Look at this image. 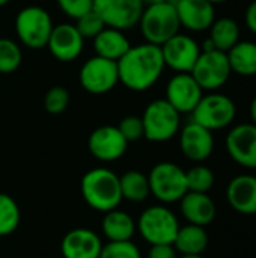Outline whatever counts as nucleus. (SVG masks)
Returning a JSON list of instances; mask_svg holds the SVG:
<instances>
[{
    "label": "nucleus",
    "instance_id": "ea45409f",
    "mask_svg": "<svg viewBox=\"0 0 256 258\" xmlns=\"http://www.w3.org/2000/svg\"><path fill=\"white\" fill-rule=\"evenodd\" d=\"M210 3H213V5H219V3H225V2H228V0H208Z\"/></svg>",
    "mask_w": 256,
    "mask_h": 258
},
{
    "label": "nucleus",
    "instance_id": "a19ab883",
    "mask_svg": "<svg viewBox=\"0 0 256 258\" xmlns=\"http://www.w3.org/2000/svg\"><path fill=\"white\" fill-rule=\"evenodd\" d=\"M178 258H204L202 255H181V257Z\"/></svg>",
    "mask_w": 256,
    "mask_h": 258
},
{
    "label": "nucleus",
    "instance_id": "79ce46f5",
    "mask_svg": "<svg viewBox=\"0 0 256 258\" xmlns=\"http://www.w3.org/2000/svg\"><path fill=\"white\" fill-rule=\"evenodd\" d=\"M166 2H169V3H172V5L175 6V5H177L178 2H181V0H166Z\"/></svg>",
    "mask_w": 256,
    "mask_h": 258
},
{
    "label": "nucleus",
    "instance_id": "393cba45",
    "mask_svg": "<svg viewBox=\"0 0 256 258\" xmlns=\"http://www.w3.org/2000/svg\"><path fill=\"white\" fill-rule=\"evenodd\" d=\"M226 54L232 73L243 77L256 76V42L238 41Z\"/></svg>",
    "mask_w": 256,
    "mask_h": 258
},
{
    "label": "nucleus",
    "instance_id": "1a4fd4ad",
    "mask_svg": "<svg viewBox=\"0 0 256 258\" xmlns=\"http://www.w3.org/2000/svg\"><path fill=\"white\" fill-rule=\"evenodd\" d=\"M190 74L199 83L204 91H217L226 85L232 70L228 60V54L220 50L201 51Z\"/></svg>",
    "mask_w": 256,
    "mask_h": 258
},
{
    "label": "nucleus",
    "instance_id": "f704fd0d",
    "mask_svg": "<svg viewBox=\"0 0 256 258\" xmlns=\"http://www.w3.org/2000/svg\"><path fill=\"white\" fill-rule=\"evenodd\" d=\"M56 2L57 6L62 9V12L74 20L80 18L81 15L94 9V0H56Z\"/></svg>",
    "mask_w": 256,
    "mask_h": 258
},
{
    "label": "nucleus",
    "instance_id": "37998d69",
    "mask_svg": "<svg viewBox=\"0 0 256 258\" xmlns=\"http://www.w3.org/2000/svg\"><path fill=\"white\" fill-rule=\"evenodd\" d=\"M6 3H9V0H0V8H2V6H5Z\"/></svg>",
    "mask_w": 256,
    "mask_h": 258
},
{
    "label": "nucleus",
    "instance_id": "cd10ccee",
    "mask_svg": "<svg viewBox=\"0 0 256 258\" xmlns=\"http://www.w3.org/2000/svg\"><path fill=\"white\" fill-rule=\"evenodd\" d=\"M21 221V212L17 201L8 195L0 194V237L12 234Z\"/></svg>",
    "mask_w": 256,
    "mask_h": 258
},
{
    "label": "nucleus",
    "instance_id": "f8f14e48",
    "mask_svg": "<svg viewBox=\"0 0 256 258\" xmlns=\"http://www.w3.org/2000/svg\"><path fill=\"white\" fill-rule=\"evenodd\" d=\"M164 65L177 73H190L201 54V45L189 35L177 33L160 45Z\"/></svg>",
    "mask_w": 256,
    "mask_h": 258
},
{
    "label": "nucleus",
    "instance_id": "dca6fc26",
    "mask_svg": "<svg viewBox=\"0 0 256 258\" xmlns=\"http://www.w3.org/2000/svg\"><path fill=\"white\" fill-rule=\"evenodd\" d=\"M180 148L181 153L192 162H205L214 151L213 132L190 121L180 132Z\"/></svg>",
    "mask_w": 256,
    "mask_h": 258
},
{
    "label": "nucleus",
    "instance_id": "a211bd4d",
    "mask_svg": "<svg viewBox=\"0 0 256 258\" xmlns=\"http://www.w3.org/2000/svg\"><path fill=\"white\" fill-rule=\"evenodd\" d=\"M101 248V239L89 228H74L68 231L60 243L63 258H98Z\"/></svg>",
    "mask_w": 256,
    "mask_h": 258
},
{
    "label": "nucleus",
    "instance_id": "a878e982",
    "mask_svg": "<svg viewBox=\"0 0 256 258\" xmlns=\"http://www.w3.org/2000/svg\"><path fill=\"white\" fill-rule=\"evenodd\" d=\"M119 186L122 200L130 203H143L151 195L148 175L136 169L124 172L119 177Z\"/></svg>",
    "mask_w": 256,
    "mask_h": 258
},
{
    "label": "nucleus",
    "instance_id": "2f4dec72",
    "mask_svg": "<svg viewBox=\"0 0 256 258\" xmlns=\"http://www.w3.org/2000/svg\"><path fill=\"white\" fill-rule=\"evenodd\" d=\"M69 104V92L63 86H53L44 97V109L51 115H60Z\"/></svg>",
    "mask_w": 256,
    "mask_h": 258
},
{
    "label": "nucleus",
    "instance_id": "473e14b6",
    "mask_svg": "<svg viewBox=\"0 0 256 258\" xmlns=\"http://www.w3.org/2000/svg\"><path fill=\"white\" fill-rule=\"evenodd\" d=\"M75 21H77V23H75L74 26H75V29L78 30V33L83 36V39H94V38L106 27L103 18H101L94 9L89 11L88 14L81 15V17L77 18Z\"/></svg>",
    "mask_w": 256,
    "mask_h": 258
},
{
    "label": "nucleus",
    "instance_id": "5701e85b",
    "mask_svg": "<svg viewBox=\"0 0 256 258\" xmlns=\"http://www.w3.org/2000/svg\"><path fill=\"white\" fill-rule=\"evenodd\" d=\"M101 230L109 242L131 240L136 233V222L127 212L113 209L104 213Z\"/></svg>",
    "mask_w": 256,
    "mask_h": 258
},
{
    "label": "nucleus",
    "instance_id": "7ed1b4c3",
    "mask_svg": "<svg viewBox=\"0 0 256 258\" xmlns=\"http://www.w3.org/2000/svg\"><path fill=\"white\" fill-rule=\"evenodd\" d=\"M137 24L145 41L154 45H163L180 33L181 27L177 8L169 2L145 6Z\"/></svg>",
    "mask_w": 256,
    "mask_h": 258
},
{
    "label": "nucleus",
    "instance_id": "ddd939ff",
    "mask_svg": "<svg viewBox=\"0 0 256 258\" xmlns=\"http://www.w3.org/2000/svg\"><path fill=\"white\" fill-rule=\"evenodd\" d=\"M202 97L204 89L190 73H177L166 85L164 100L180 113H192Z\"/></svg>",
    "mask_w": 256,
    "mask_h": 258
},
{
    "label": "nucleus",
    "instance_id": "c9c22d12",
    "mask_svg": "<svg viewBox=\"0 0 256 258\" xmlns=\"http://www.w3.org/2000/svg\"><path fill=\"white\" fill-rule=\"evenodd\" d=\"M148 258H178V252L174 245H151Z\"/></svg>",
    "mask_w": 256,
    "mask_h": 258
},
{
    "label": "nucleus",
    "instance_id": "f257e3e1",
    "mask_svg": "<svg viewBox=\"0 0 256 258\" xmlns=\"http://www.w3.org/2000/svg\"><path fill=\"white\" fill-rule=\"evenodd\" d=\"M166 68L160 45L143 42L131 45L118 60L119 82L130 91L143 92L155 85Z\"/></svg>",
    "mask_w": 256,
    "mask_h": 258
},
{
    "label": "nucleus",
    "instance_id": "b1692460",
    "mask_svg": "<svg viewBox=\"0 0 256 258\" xmlns=\"http://www.w3.org/2000/svg\"><path fill=\"white\" fill-rule=\"evenodd\" d=\"M172 245L181 255H202L208 246V234L205 227L193 224L180 227Z\"/></svg>",
    "mask_w": 256,
    "mask_h": 258
},
{
    "label": "nucleus",
    "instance_id": "4c0bfd02",
    "mask_svg": "<svg viewBox=\"0 0 256 258\" xmlns=\"http://www.w3.org/2000/svg\"><path fill=\"white\" fill-rule=\"evenodd\" d=\"M250 116H252V122L256 125V95L250 104Z\"/></svg>",
    "mask_w": 256,
    "mask_h": 258
},
{
    "label": "nucleus",
    "instance_id": "4468645a",
    "mask_svg": "<svg viewBox=\"0 0 256 258\" xmlns=\"http://www.w3.org/2000/svg\"><path fill=\"white\" fill-rule=\"evenodd\" d=\"M88 148L97 160L115 162L125 154L128 142L116 125H101L91 133Z\"/></svg>",
    "mask_w": 256,
    "mask_h": 258
},
{
    "label": "nucleus",
    "instance_id": "4be33fe9",
    "mask_svg": "<svg viewBox=\"0 0 256 258\" xmlns=\"http://www.w3.org/2000/svg\"><path fill=\"white\" fill-rule=\"evenodd\" d=\"M94 51L97 56L118 62L131 47L124 30L115 27H104L94 39Z\"/></svg>",
    "mask_w": 256,
    "mask_h": 258
},
{
    "label": "nucleus",
    "instance_id": "6ab92c4d",
    "mask_svg": "<svg viewBox=\"0 0 256 258\" xmlns=\"http://www.w3.org/2000/svg\"><path fill=\"white\" fill-rule=\"evenodd\" d=\"M175 8L181 26L192 32H204L216 20L214 5L208 0H181Z\"/></svg>",
    "mask_w": 256,
    "mask_h": 258
},
{
    "label": "nucleus",
    "instance_id": "c85d7f7f",
    "mask_svg": "<svg viewBox=\"0 0 256 258\" xmlns=\"http://www.w3.org/2000/svg\"><path fill=\"white\" fill-rule=\"evenodd\" d=\"M186 178H187V189L189 192H199V194H208L214 183L216 177L214 172L205 166V165H195L189 171H186Z\"/></svg>",
    "mask_w": 256,
    "mask_h": 258
},
{
    "label": "nucleus",
    "instance_id": "f3484780",
    "mask_svg": "<svg viewBox=\"0 0 256 258\" xmlns=\"http://www.w3.org/2000/svg\"><path fill=\"white\" fill-rule=\"evenodd\" d=\"M83 36L78 33L74 24L68 23L54 26L47 42V47L53 57L60 62H71L77 59L83 50Z\"/></svg>",
    "mask_w": 256,
    "mask_h": 258
},
{
    "label": "nucleus",
    "instance_id": "9d476101",
    "mask_svg": "<svg viewBox=\"0 0 256 258\" xmlns=\"http://www.w3.org/2000/svg\"><path fill=\"white\" fill-rule=\"evenodd\" d=\"M78 82L89 94H107L119 83L118 62L95 54L81 65Z\"/></svg>",
    "mask_w": 256,
    "mask_h": 258
},
{
    "label": "nucleus",
    "instance_id": "7c9ffc66",
    "mask_svg": "<svg viewBox=\"0 0 256 258\" xmlns=\"http://www.w3.org/2000/svg\"><path fill=\"white\" fill-rule=\"evenodd\" d=\"M98 258H142V254L136 243L131 240H122L103 245Z\"/></svg>",
    "mask_w": 256,
    "mask_h": 258
},
{
    "label": "nucleus",
    "instance_id": "bb28decb",
    "mask_svg": "<svg viewBox=\"0 0 256 258\" xmlns=\"http://www.w3.org/2000/svg\"><path fill=\"white\" fill-rule=\"evenodd\" d=\"M208 38L213 41L217 50L226 53L240 41V26L234 18L229 17L214 20V23L210 27Z\"/></svg>",
    "mask_w": 256,
    "mask_h": 258
},
{
    "label": "nucleus",
    "instance_id": "f03ea898",
    "mask_svg": "<svg viewBox=\"0 0 256 258\" xmlns=\"http://www.w3.org/2000/svg\"><path fill=\"white\" fill-rule=\"evenodd\" d=\"M80 190L84 203L97 212H110L118 209L122 195L119 175L107 168H94L88 171L80 181Z\"/></svg>",
    "mask_w": 256,
    "mask_h": 258
},
{
    "label": "nucleus",
    "instance_id": "6e6552de",
    "mask_svg": "<svg viewBox=\"0 0 256 258\" xmlns=\"http://www.w3.org/2000/svg\"><path fill=\"white\" fill-rule=\"evenodd\" d=\"M237 115V106L234 100L225 94L211 92L204 95L195 110L192 112V121L208 128L210 132L229 127Z\"/></svg>",
    "mask_w": 256,
    "mask_h": 258
},
{
    "label": "nucleus",
    "instance_id": "423d86ee",
    "mask_svg": "<svg viewBox=\"0 0 256 258\" xmlns=\"http://www.w3.org/2000/svg\"><path fill=\"white\" fill-rule=\"evenodd\" d=\"M145 136L151 142H167L181 128V113L164 98L151 101L143 115Z\"/></svg>",
    "mask_w": 256,
    "mask_h": 258
},
{
    "label": "nucleus",
    "instance_id": "20e7f679",
    "mask_svg": "<svg viewBox=\"0 0 256 258\" xmlns=\"http://www.w3.org/2000/svg\"><path fill=\"white\" fill-rule=\"evenodd\" d=\"M180 227L177 215L163 204L145 209L136 222V230L149 245H172Z\"/></svg>",
    "mask_w": 256,
    "mask_h": 258
},
{
    "label": "nucleus",
    "instance_id": "e433bc0d",
    "mask_svg": "<svg viewBox=\"0 0 256 258\" xmlns=\"http://www.w3.org/2000/svg\"><path fill=\"white\" fill-rule=\"evenodd\" d=\"M244 23H246L247 29L256 35V0H253L247 6V9L244 12Z\"/></svg>",
    "mask_w": 256,
    "mask_h": 258
},
{
    "label": "nucleus",
    "instance_id": "39448f33",
    "mask_svg": "<svg viewBox=\"0 0 256 258\" xmlns=\"http://www.w3.org/2000/svg\"><path fill=\"white\" fill-rule=\"evenodd\" d=\"M54 24L50 14L41 6H26L15 17V32L23 45L32 50L47 47Z\"/></svg>",
    "mask_w": 256,
    "mask_h": 258
},
{
    "label": "nucleus",
    "instance_id": "c756f323",
    "mask_svg": "<svg viewBox=\"0 0 256 258\" xmlns=\"http://www.w3.org/2000/svg\"><path fill=\"white\" fill-rule=\"evenodd\" d=\"M23 60L20 45L9 38H0V74H11L18 70Z\"/></svg>",
    "mask_w": 256,
    "mask_h": 258
},
{
    "label": "nucleus",
    "instance_id": "aec40b11",
    "mask_svg": "<svg viewBox=\"0 0 256 258\" xmlns=\"http://www.w3.org/2000/svg\"><path fill=\"white\" fill-rule=\"evenodd\" d=\"M180 210L187 224L208 227L217 215V207L208 194L187 192L180 200Z\"/></svg>",
    "mask_w": 256,
    "mask_h": 258
},
{
    "label": "nucleus",
    "instance_id": "58836bf2",
    "mask_svg": "<svg viewBox=\"0 0 256 258\" xmlns=\"http://www.w3.org/2000/svg\"><path fill=\"white\" fill-rule=\"evenodd\" d=\"M145 6H149V5H155V3H161V2H166V0H142Z\"/></svg>",
    "mask_w": 256,
    "mask_h": 258
},
{
    "label": "nucleus",
    "instance_id": "2eb2a0df",
    "mask_svg": "<svg viewBox=\"0 0 256 258\" xmlns=\"http://www.w3.org/2000/svg\"><path fill=\"white\" fill-rule=\"evenodd\" d=\"M229 157L243 168L256 169V125L253 122L238 124L226 136Z\"/></svg>",
    "mask_w": 256,
    "mask_h": 258
},
{
    "label": "nucleus",
    "instance_id": "412c9836",
    "mask_svg": "<svg viewBox=\"0 0 256 258\" xmlns=\"http://www.w3.org/2000/svg\"><path fill=\"white\" fill-rule=\"evenodd\" d=\"M229 206L240 215H256V175H237L226 187Z\"/></svg>",
    "mask_w": 256,
    "mask_h": 258
},
{
    "label": "nucleus",
    "instance_id": "0eeeda50",
    "mask_svg": "<svg viewBox=\"0 0 256 258\" xmlns=\"http://www.w3.org/2000/svg\"><path fill=\"white\" fill-rule=\"evenodd\" d=\"M149 190L160 203L174 204L189 192L186 171L172 162H160L148 174Z\"/></svg>",
    "mask_w": 256,
    "mask_h": 258
},
{
    "label": "nucleus",
    "instance_id": "72a5a7b5",
    "mask_svg": "<svg viewBox=\"0 0 256 258\" xmlns=\"http://www.w3.org/2000/svg\"><path fill=\"white\" fill-rule=\"evenodd\" d=\"M116 127L119 128V132L122 133V136L125 138V141L128 144L130 142H136V141H139V139H142L145 136L142 116L128 115V116L122 118Z\"/></svg>",
    "mask_w": 256,
    "mask_h": 258
},
{
    "label": "nucleus",
    "instance_id": "9b49d317",
    "mask_svg": "<svg viewBox=\"0 0 256 258\" xmlns=\"http://www.w3.org/2000/svg\"><path fill=\"white\" fill-rule=\"evenodd\" d=\"M143 9L142 0H94V11L103 18L104 24L119 30L136 26Z\"/></svg>",
    "mask_w": 256,
    "mask_h": 258
}]
</instances>
